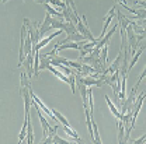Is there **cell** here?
I'll return each mask as SVG.
<instances>
[{"label": "cell", "mask_w": 146, "mask_h": 144, "mask_svg": "<svg viewBox=\"0 0 146 144\" xmlns=\"http://www.w3.org/2000/svg\"><path fill=\"white\" fill-rule=\"evenodd\" d=\"M54 143L56 144H68V141L65 140V139H60L59 136H56V133L54 134Z\"/></svg>", "instance_id": "8fae6325"}, {"label": "cell", "mask_w": 146, "mask_h": 144, "mask_svg": "<svg viewBox=\"0 0 146 144\" xmlns=\"http://www.w3.org/2000/svg\"><path fill=\"white\" fill-rule=\"evenodd\" d=\"M115 11H117V7L114 6L111 10L108 11V14L106 16V20H104V25H103V31H101V34H100V36L97 38V42L100 41V39H103L104 38V35H106V32H107V28H108L110 22H111V20H112V17H114V14H115Z\"/></svg>", "instance_id": "7a4b0ae2"}, {"label": "cell", "mask_w": 146, "mask_h": 144, "mask_svg": "<svg viewBox=\"0 0 146 144\" xmlns=\"http://www.w3.org/2000/svg\"><path fill=\"white\" fill-rule=\"evenodd\" d=\"M51 22H52V16L46 11V14H45V21L41 24V28H39V34H41V36H44L48 31H51V30H52Z\"/></svg>", "instance_id": "3957f363"}, {"label": "cell", "mask_w": 146, "mask_h": 144, "mask_svg": "<svg viewBox=\"0 0 146 144\" xmlns=\"http://www.w3.org/2000/svg\"><path fill=\"white\" fill-rule=\"evenodd\" d=\"M62 129H63V130H65V132H66V133H68L69 136H72V137H74V140H76L77 143H82V140H80V137H79V134H77V133H76L74 130H72V129H70V127H69V126H63V127H62Z\"/></svg>", "instance_id": "9c48e42d"}, {"label": "cell", "mask_w": 146, "mask_h": 144, "mask_svg": "<svg viewBox=\"0 0 146 144\" xmlns=\"http://www.w3.org/2000/svg\"><path fill=\"white\" fill-rule=\"evenodd\" d=\"M59 34H60V31H56V32H54L52 35L45 36V38H44V39H42L41 42H38V43H36V48H38V49H42V48H44V46H45L46 43H49V42H51V39L56 38V36L59 35Z\"/></svg>", "instance_id": "277c9868"}, {"label": "cell", "mask_w": 146, "mask_h": 144, "mask_svg": "<svg viewBox=\"0 0 146 144\" xmlns=\"http://www.w3.org/2000/svg\"><path fill=\"white\" fill-rule=\"evenodd\" d=\"M106 101H107V105L110 107V110H111V113H112V115H114L115 118L121 119V118H122V113H121V112H119L118 109L115 108V105H114V104L111 102V99H110V98L107 97V95H106Z\"/></svg>", "instance_id": "5b68a950"}, {"label": "cell", "mask_w": 146, "mask_h": 144, "mask_svg": "<svg viewBox=\"0 0 146 144\" xmlns=\"http://www.w3.org/2000/svg\"><path fill=\"white\" fill-rule=\"evenodd\" d=\"M27 119H24V123H23V127H21V133H20V137H18V143H24L25 137H27Z\"/></svg>", "instance_id": "ba28073f"}, {"label": "cell", "mask_w": 146, "mask_h": 144, "mask_svg": "<svg viewBox=\"0 0 146 144\" xmlns=\"http://www.w3.org/2000/svg\"><path fill=\"white\" fill-rule=\"evenodd\" d=\"M31 98H33V101H35L36 104H38V107L41 108V110H44V112H45L46 118H49V119H54V120H58V119L55 118V115H54V112H52V109H49L48 107H45V105H44V102H42V101H41V99H39V98L36 97L34 92H33V90H31Z\"/></svg>", "instance_id": "6da1fadb"}, {"label": "cell", "mask_w": 146, "mask_h": 144, "mask_svg": "<svg viewBox=\"0 0 146 144\" xmlns=\"http://www.w3.org/2000/svg\"><path fill=\"white\" fill-rule=\"evenodd\" d=\"M146 46L143 45V46H141V48H138L136 49V52H135V55H133V57H132V62H131V64H129V67H128V70H131L135 64H136V62H138V59H139V56L142 55V52H143V49H145Z\"/></svg>", "instance_id": "8992f818"}, {"label": "cell", "mask_w": 146, "mask_h": 144, "mask_svg": "<svg viewBox=\"0 0 146 144\" xmlns=\"http://www.w3.org/2000/svg\"><path fill=\"white\" fill-rule=\"evenodd\" d=\"M145 77H146V66H145V69H143V72H142V74L139 76V78H138V81H136V84H135V87H133L135 90H138V87L141 85V81H142V80H143Z\"/></svg>", "instance_id": "30bf717a"}, {"label": "cell", "mask_w": 146, "mask_h": 144, "mask_svg": "<svg viewBox=\"0 0 146 144\" xmlns=\"http://www.w3.org/2000/svg\"><path fill=\"white\" fill-rule=\"evenodd\" d=\"M52 112H54L55 118L58 119V122H59V123H62V126H69V127H70V125H69V122L66 120V118H65V116H63L62 113H59V112H58L56 109H52Z\"/></svg>", "instance_id": "52a82bcc"}]
</instances>
